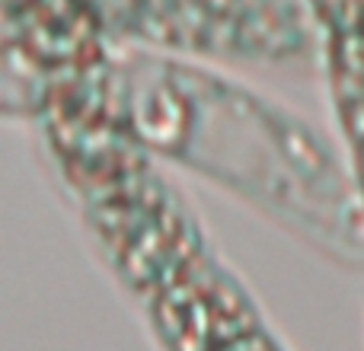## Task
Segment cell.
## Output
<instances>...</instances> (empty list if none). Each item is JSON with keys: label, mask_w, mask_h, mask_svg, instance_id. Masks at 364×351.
<instances>
[{"label": "cell", "mask_w": 364, "mask_h": 351, "mask_svg": "<svg viewBox=\"0 0 364 351\" xmlns=\"http://www.w3.org/2000/svg\"><path fill=\"white\" fill-rule=\"evenodd\" d=\"M42 153L90 252L157 351H291L166 176L106 115H55Z\"/></svg>", "instance_id": "cell-1"}, {"label": "cell", "mask_w": 364, "mask_h": 351, "mask_svg": "<svg viewBox=\"0 0 364 351\" xmlns=\"http://www.w3.org/2000/svg\"><path fill=\"white\" fill-rule=\"evenodd\" d=\"M141 153L192 173L314 256L364 271V195L314 122L218 70L138 64L106 115Z\"/></svg>", "instance_id": "cell-2"}]
</instances>
